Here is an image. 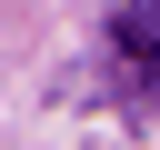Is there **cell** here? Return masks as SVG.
Here are the masks:
<instances>
[{
	"instance_id": "1",
	"label": "cell",
	"mask_w": 160,
	"mask_h": 150,
	"mask_svg": "<svg viewBox=\"0 0 160 150\" xmlns=\"http://www.w3.org/2000/svg\"><path fill=\"white\" fill-rule=\"evenodd\" d=\"M120 60H130L140 80L160 70V0H130V10H120Z\"/></svg>"
}]
</instances>
